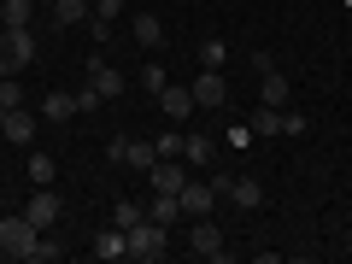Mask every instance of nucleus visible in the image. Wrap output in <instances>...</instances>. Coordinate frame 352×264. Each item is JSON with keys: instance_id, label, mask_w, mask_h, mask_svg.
<instances>
[{"instance_id": "1", "label": "nucleus", "mask_w": 352, "mask_h": 264, "mask_svg": "<svg viewBox=\"0 0 352 264\" xmlns=\"http://www.w3.org/2000/svg\"><path fill=\"white\" fill-rule=\"evenodd\" d=\"M164 247H170V229L153 223V217L129 229V258H135V264H159V258H164Z\"/></svg>"}, {"instance_id": "2", "label": "nucleus", "mask_w": 352, "mask_h": 264, "mask_svg": "<svg viewBox=\"0 0 352 264\" xmlns=\"http://www.w3.org/2000/svg\"><path fill=\"white\" fill-rule=\"evenodd\" d=\"M36 59V36L30 30H0V76H18Z\"/></svg>"}, {"instance_id": "3", "label": "nucleus", "mask_w": 352, "mask_h": 264, "mask_svg": "<svg viewBox=\"0 0 352 264\" xmlns=\"http://www.w3.org/2000/svg\"><path fill=\"white\" fill-rule=\"evenodd\" d=\"M36 235H41V229L30 223L24 212H18V217H0V247H6V258H30V247H36Z\"/></svg>"}, {"instance_id": "4", "label": "nucleus", "mask_w": 352, "mask_h": 264, "mask_svg": "<svg viewBox=\"0 0 352 264\" xmlns=\"http://www.w3.org/2000/svg\"><path fill=\"white\" fill-rule=\"evenodd\" d=\"M182 182H188V159H153L147 164V188L153 194H182Z\"/></svg>"}, {"instance_id": "5", "label": "nucleus", "mask_w": 352, "mask_h": 264, "mask_svg": "<svg viewBox=\"0 0 352 264\" xmlns=\"http://www.w3.org/2000/svg\"><path fill=\"white\" fill-rule=\"evenodd\" d=\"M153 100H159V112L170 118V124H188V118H194V88L188 82H164Z\"/></svg>"}, {"instance_id": "6", "label": "nucleus", "mask_w": 352, "mask_h": 264, "mask_svg": "<svg viewBox=\"0 0 352 264\" xmlns=\"http://www.w3.org/2000/svg\"><path fill=\"white\" fill-rule=\"evenodd\" d=\"M188 252L194 258H223V229H217L212 217H194L188 223Z\"/></svg>"}, {"instance_id": "7", "label": "nucleus", "mask_w": 352, "mask_h": 264, "mask_svg": "<svg viewBox=\"0 0 352 264\" xmlns=\"http://www.w3.org/2000/svg\"><path fill=\"white\" fill-rule=\"evenodd\" d=\"M106 159H112V164H129V170H147V164L159 159V153H153V141H129V135H112Z\"/></svg>"}, {"instance_id": "8", "label": "nucleus", "mask_w": 352, "mask_h": 264, "mask_svg": "<svg viewBox=\"0 0 352 264\" xmlns=\"http://www.w3.org/2000/svg\"><path fill=\"white\" fill-rule=\"evenodd\" d=\"M82 71H88V88H94L100 100H118V94H124V76H118L106 59H82Z\"/></svg>"}, {"instance_id": "9", "label": "nucleus", "mask_w": 352, "mask_h": 264, "mask_svg": "<svg viewBox=\"0 0 352 264\" xmlns=\"http://www.w3.org/2000/svg\"><path fill=\"white\" fill-rule=\"evenodd\" d=\"M176 200H182V217H212V206H217V194H212V182H182V194H176Z\"/></svg>"}, {"instance_id": "10", "label": "nucleus", "mask_w": 352, "mask_h": 264, "mask_svg": "<svg viewBox=\"0 0 352 264\" xmlns=\"http://www.w3.org/2000/svg\"><path fill=\"white\" fill-rule=\"evenodd\" d=\"M188 88H194V106H229V82H223V71H200Z\"/></svg>"}, {"instance_id": "11", "label": "nucleus", "mask_w": 352, "mask_h": 264, "mask_svg": "<svg viewBox=\"0 0 352 264\" xmlns=\"http://www.w3.org/2000/svg\"><path fill=\"white\" fill-rule=\"evenodd\" d=\"M129 36H135L147 53H159L164 47V18L159 12H129Z\"/></svg>"}, {"instance_id": "12", "label": "nucleus", "mask_w": 352, "mask_h": 264, "mask_svg": "<svg viewBox=\"0 0 352 264\" xmlns=\"http://www.w3.org/2000/svg\"><path fill=\"white\" fill-rule=\"evenodd\" d=\"M0 135L12 141V147H30V141H36V112H30V106H12L6 124H0Z\"/></svg>"}, {"instance_id": "13", "label": "nucleus", "mask_w": 352, "mask_h": 264, "mask_svg": "<svg viewBox=\"0 0 352 264\" xmlns=\"http://www.w3.org/2000/svg\"><path fill=\"white\" fill-rule=\"evenodd\" d=\"M88 252H94V258H106V264H112V258H129V229H100V235H94V241H88Z\"/></svg>"}, {"instance_id": "14", "label": "nucleus", "mask_w": 352, "mask_h": 264, "mask_svg": "<svg viewBox=\"0 0 352 264\" xmlns=\"http://www.w3.org/2000/svg\"><path fill=\"white\" fill-rule=\"evenodd\" d=\"M24 217H30L36 229H53V223H59V194H53V188H36V194H30V206H24Z\"/></svg>"}, {"instance_id": "15", "label": "nucleus", "mask_w": 352, "mask_h": 264, "mask_svg": "<svg viewBox=\"0 0 352 264\" xmlns=\"http://www.w3.org/2000/svg\"><path fill=\"white\" fill-rule=\"evenodd\" d=\"M229 206H241V212H258L264 206V188L252 182V176H229V194H223Z\"/></svg>"}, {"instance_id": "16", "label": "nucleus", "mask_w": 352, "mask_h": 264, "mask_svg": "<svg viewBox=\"0 0 352 264\" xmlns=\"http://www.w3.org/2000/svg\"><path fill=\"white\" fill-rule=\"evenodd\" d=\"M288 94H294V88H288V76H282L276 65L258 71V100H264V106H288Z\"/></svg>"}, {"instance_id": "17", "label": "nucleus", "mask_w": 352, "mask_h": 264, "mask_svg": "<svg viewBox=\"0 0 352 264\" xmlns=\"http://www.w3.org/2000/svg\"><path fill=\"white\" fill-rule=\"evenodd\" d=\"M41 118H47V124H71L76 118V94H65V88L41 94Z\"/></svg>"}, {"instance_id": "18", "label": "nucleus", "mask_w": 352, "mask_h": 264, "mask_svg": "<svg viewBox=\"0 0 352 264\" xmlns=\"http://www.w3.org/2000/svg\"><path fill=\"white\" fill-rule=\"evenodd\" d=\"M247 129L252 135H282V106H252V118H247Z\"/></svg>"}, {"instance_id": "19", "label": "nucleus", "mask_w": 352, "mask_h": 264, "mask_svg": "<svg viewBox=\"0 0 352 264\" xmlns=\"http://www.w3.org/2000/svg\"><path fill=\"white\" fill-rule=\"evenodd\" d=\"M182 159H188V164H212L217 159V141L194 129V135H182Z\"/></svg>"}, {"instance_id": "20", "label": "nucleus", "mask_w": 352, "mask_h": 264, "mask_svg": "<svg viewBox=\"0 0 352 264\" xmlns=\"http://www.w3.org/2000/svg\"><path fill=\"white\" fill-rule=\"evenodd\" d=\"M30 18H36V0H6L0 6V30H30Z\"/></svg>"}, {"instance_id": "21", "label": "nucleus", "mask_w": 352, "mask_h": 264, "mask_svg": "<svg viewBox=\"0 0 352 264\" xmlns=\"http://www.w3.org/2000/svg\"><path fill=\"white\" fill-rule=\"evenodd\" d=\"M147 217H153V223H164V229H176V217H182V200H176V194H153Z\"/></svg>"}, {"instance_id": "22", "label": "nucleus", "mask_w": 352, "mask_h": 264, "mask_svg": "<svg viewBox=\"0 0 352 264\" xmlns=\"http://www.w3.org/2000/svg\"><path fill=\"white\" fill-rule=\"evenodd\" d=\"M82 18H94V6H82V0H53V24H59V30L82 24Z\"/></svg>"}, {"instance_id": "23", "label": "nucleus", "mask_w": 352, "mask_h": 264, "mask_svg": "<svg viewBox=\"0 0 352 264\" xmlns=\"http://www.w3.org/2000/svg\"><path fill=\"white\" fill-rule=\"evenodd\" d=\"M112 223H118V229L147 223V206H141V200H118V206H112Z\"/></svg>"}, {"instance_id": "24", "label": "nucleus", "mask_w": 352, "mask_h": 264, "mask_svg": "<svg viewBox=\"0 0 352 264\" xmlns=\"http://www.w3.org/2000/svg\"><path fill=\"white\" fill-rule=\"evenodd\" d=\"M59 252H65V247L53 241V229H41V235H36V247H30V258H24V264H53Z\"/></svg>"}, {"instance_id": "25", "label": "nucleus", "mask_w": 352, "mask_h": 264, "mask_svg": "<svg viewBox=\"0 0 352 264\" xmlns=\"http://www.w3.org/2000/svg\"><path fill=\"white\" fill-rule=\"evenodd\" d=\"M223 59H229V47H223V41H200V71H223Z\"/></svg>"}, {"instance_id": "26", "label": "nucleus", "mask_w": 352, "mask_h": 264, "mask_svg": "<svg viewBox=\"0 0 352 264\" xmlns=\"http://www.w3.org/2000/svg\"><path fill=\"white\" fill-rule=\"evenodd\" d=\"M30 182L36 188H53V159L47 153H30Z\"/></svg>"}, {"instance_id": "27", "label": "nucleus", "mask_w": 352, "mask_h": 264, "mask_svg": "<svg viewBox=\"0 0 352 264\" xmlns=\"http://www.w3.org/2000/svg\"><path fill=\"white\" fill-rule=\"evenodd\" d=\"M153 153H159V159H182V129L170 124V129H164L159 141H153Z\"/></svg>"}, {"instance_id": "28", "label": "nucleus", "mask_w": 352, "mask_h": 264, "mask_svg": "<svg viewBox=\"0 0 352 264\" xmlns=\"http://www.w3.org/2000/svg\"><path fill=\"white\" fill-rule=\"evenodd\" d=\"M164 82H170V71H164L159 59H147V65H141V88H147V94H159Z\"/></svg>"}, {"instance_id": "29", "label": "nucleus", "mask_w": 352, "mask_h": 264, "mask_svg": "<svg viewBox=\"0 0 352 264\" xmlns=\"http://www.w3.org/2000/svg\"><path fill=\"white\" fill-rule=\"evenodd\" d=\"M0 106L12 112V106H24V88H18V76H0Z\"/></svg>"}, {"instance_id": "30", "label": "nucleus", "mask_w": 352, "mask_h": 264, "mask_svg": "<svg viewBox=\"0 0 352 264\" xmlns=\"http://www.w3.org/2000/svg\"><path fill=\"white\" fill-rule=\"evenodd\" d=\"M124 18V0H94V24H118Z\"/></svg>"}, {"instance_id": "31", "label": "nucleus", "mask_w": 352, "mask_h": 264, "mask_svg": "<svg viewBox=\"0 0 352 264\" xmlns=\"http://www.w3.org/2000/svg\"><path fill=\"white\" fill-rule=\"evenodd\" d=\"M282 135H305V112H288L282 106Z\"/></svg>"}, {"instance_id": "32", "label": "nucleus", "mask_w": 352, "mask_h": 264, "mask_svg": "<svg viewBox=\"0 0 352 264\" xmlns=\"http://www.w3.org/2000/svg\"><path fill=\"white\" fill-rule=\"evenodd\" d=\"M0 124H6V106H0Z\"/></svg>"}, {"instance_id": "33", "label": "nucleus", "mask_w": 352, "mask_h": 264, "mask_svg": "<svg viewBox=\"0 0 352 264\" xmlns=\"http://www.w3.org/2000/svg\"><path fill=\"white\" fill-rule=\"evenodd\" d=\"M0 258H6V247H0Z\"/></svg>"}, {"instance_id": "34", "label": "nucleus", "mask_w": 352, "mask_h": 264, "mask_svg": "<svg viewBox=\"0 0 352 264\" xmlns=\"http://www.w3.org/2000/svg\"><path fill=\"white\" fill-rule=\"evenodd\" d=\"M0 6H6V0H0Z\"/></svg>"}]
</instances>
